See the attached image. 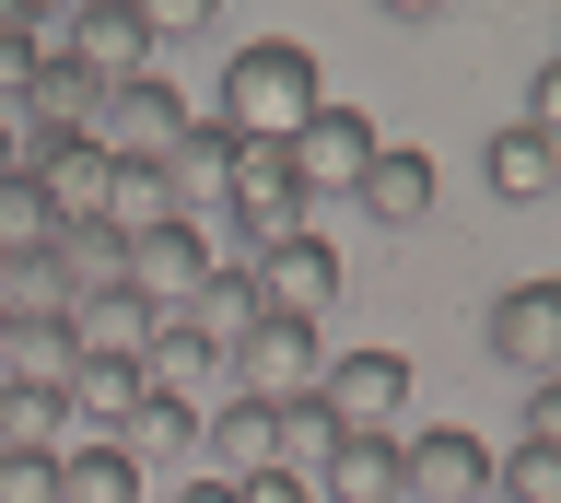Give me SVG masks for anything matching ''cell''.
Wrapping results in <instances>:
<instances>
[{
	"instance_id": "cell-10",
	"label": "cell",
	"mask_w": 561,
	"mask_h": 503,
	"mask_svg": "<svg viewBox=\"0 0 561 503\" xmlns=\"http://www.w3.org/2000/svg\"><path fill=\"white\" fill-rule=\"evenodd\" d=\"M210 270H222V247H210L199 222H164V235H140V247H129V270H117V282H129L152 317H175V305H187Z\"/></svg>"
},
{
	"instance_id": "cell-3",
	"label": "cell",
	"mask_w": 561,
	"mask_h": 503,
	"mask_svg": "<svg viewBox=\"0 0 561 503\" xmlns=\"http://www.w3.org/2000/svg\"><path fill=\"white\" fill-rule=\"evenodd\" d=\"M375 117L363 106H340V94H328V106L305 117V129H293V141H280V164H293V187H305V212L316 199H351V176H363V164H375Z\"/></svg>"
},
{
	"instance_id": "cell-9",
	"label": "cell",
	"mask_w": 561,
	"mask_h": 503,
	"mask_svg": "<svg viewBox=\"0 0 561 503\" xmlns=\"http://www.w3.org/2000/svg\"><path fill=\"white\" fill-rule=\"evenodd\" d=\"M340 247H328V235H280L270 258H257V305H270V317H293V328H328L340 317Z\"/></svg>"
},
{
	"instance_id": "cell-14",
	"label": "cell",
	"mask_w": 561,
	"mask_h": 503,
	"mask_svg": "<svg viewBox=\"0 0 561 503\" xmlns=\"http://www.w3.org/2000/svg\"><path fill=\"white\" fill-rule=\"evenodd\" d=\"M305 492L316 503H398V433H340Z\"/></svg>"
},
{
	"instance_id": "cell-31",
	"label": "cell",
	"mask_w": 561,
	"mask_h": 503,
	"mask_svg": "<svg viewBox=\"0 0 561 503\" xmlns=\"http://www.w3.org/2000/svg\"><path fill=\"white\" fill-rule=\"evenodd\" d=\"M0 176H12V117H0Z\"/></svg>"
},
{
	"instance_id": "cell-29",
	"label": "cell",
	"mask_w": 561,
	"mask_h": 503,
	"mask_svg": "<svg viewBox=\"0 0 561 503\" xmlns=\"http://www.w3.org/2000/svg\"><path fill=\"white\" fill-rule=\"evenodd\" d=\"M515 433H538V445H561V387H526V410H515Z\"/></svg>"
},
{
	"instance_id": "cell-17",
	"label": "cell",
	"mask_w": 561,
	"mask_h": 503,
	"mask_svg": "<svg viewBox=\"0 0 561 503\" xmlns=\"http://www.w3.org/2000/svg\"><path fill=\"white\" fill-rule=\"evenodd\" d=\"M94 94H105V82L82 71V59H35V82H24V106H12V117H24V129H70V141H82V129H94Z\"/></svg>"
},
{
	"instance_id": "cell-25",
	"label": "cell",
	"mask_w": 561,
	"mask_h": 503,
	"mask_svg": "<svg viewBox=\"0 0 561 503\" xmlns=\"http://www.w3.org/2000/svg\"><path fill=\"white\" fill-rule=\"evenodd\" d=\"M24 82H35V47H24V12L0 0V117L24 106Z\"/></svg>"
},
{
	"instance_id": "cell-26",
	"label": "cell",
	"mask_w": 561,
	"mask_h": 503,
	"mask_svg": "<svg viewBox=\"0 0 561 503\" xmlns=\"http://www.w3.org/2000/svg\"><path fill=\"white\" fill-rule=\"evenodd\" d=\"M515 129H550V141H561V59H550V47H538V71H526V117H515Z\"/></svg>"
},
{
	"instance_id": "cell-30",
	"label": "cell",
	"mask_w": 561,
	"mask_h": 503,
	"mask_svg": "<svg viewBox=\"0 0 561 503\" xmlns=\"http://www.w3.org/2000/svg\"><path fill=\"white\" fill-rule=\"evenodd\" d=\"M175 503H234V480H210V468H199V480H175Z\"/></svg>"
},
{
	"instance_id": "cell-21",
	"label": "cell",
	"mask_w": 561,
	"mask_h": 503,
	"mask_svg": "<svg viewBox=\"0 0 561 503\" xmlns=\"http://www.w3.org/2000/svg\"><path fill=\"white\" fill-rule=\"evenodd\" d=\"M491 503H561V445L515 433V445L491 457Z\"/></svg>"
},
{
	"instance_id": "cell-1",
	"label": "cell",
	"mask_w": 561,
	"mask_h": 503,
	"mask_svg": "<svg viewBox=\"0 0 561 503\" xmlns=\"http://www.w3.org/2000/svg\"><path fill=\"white\" fill-rule=\"evenodd\" d=\"M316 106H328V82H316V47L305 36L222 47V94H210V117H222L234 141H293Z\"/></svg>"
},
{
	"instance_id": "cell-23",
	"label": "cell",
	"mask_w": 561,
	"mask_h": 503,
	"mask_svg": "<svg viewBox=\"0 0 561 503\" xmlns=\"http://www.w3.org/2000/svg\"><path fill=\"white\" fill-rule=\"evenodd\" d=\"M47 235H59V212H47V187L12 164V176H0V258H35Z\"/></svg>"
},
{
	"instance_id": "cell-20",
	"label": "cell",
	"mask_w": 561,
	"mask_h": 503,
	"mask_svg": "<svg viewBox=\"0 0 561 503\" xmlns=\"http://www.w3.org/2000/svg\"><path fill=\"white\" fill-rule=\"evenodd\" d=\"M47 270H59V282H70V305H82V293H117L129 247H117L105 222H59V235H47Z\"/></svg>"
},
{
	"instance_id": "cell-12",
	"label": "cell",
	"mask_w": 561,
	"mask_h": 503,
	"mask_svg": "<svg viewBox=\"0 0 561 503\" xmlns=\"http://www.w3.org/2000/svg\"><path fill=\"white\" fill-rule=\"evenodd\" d=\"M257 317H270V305H257V270H234V258H222V270H210V282L187 293V305H175V328H187V340H199L210 363L234 352V340H245Z\"/></svg>"
},
{
	"instance_id": "cell-2",
	"label": "cell",
	"mask_w": 561,
	"mask_h": 503,
	"mask_svg": "<svg viewBox=\"0 0 561 503\" xmlns=\"http://www.w3.org/2000/svg\"><path fill=\"white\" fill-rule=\"evenodd\" d=\"M175 129H187V94H175L164 71H129V82L94 94V129H82V141H94L105 164H164Z\"/></svg>"
},
{
	"instance_id": "cell-5",
	"label": "cell",
	"mask_w": 561,
	"mask_h": 503,
	"mask_svg": "<svg viewBox=\"0 0 561 503\" xmlns=\"http://www.w3.org/2000/svg\"><path fill=\"white\" fill-rule=\"evenodd\" d=\"M316 410H328L340 433H398L410 422V352H328Z\"/></svg>"
},
{
	"instance_id": "cell-24",
	"label": "cell",
	"mask_w": 561,
	"mask_h": 503,
	"mask_svg": "<svg viewBox=\"0 0 561 503\" xmlns=\"http://www.w3.org/2000/svg\"><path fill=\"white\" fill-rule=\"evenodd\" d=\"M140 375H152V387H175V398H187V387H210V375H222V363H210L199 352V340H187V328H152V340H140Z\"/></svg>"
},
{
	"instance_id": "cell-27",
	"label": "cell",
	"mask_w": 561,
	"mask_h": 503,
	"mask_svg": "<svg viewBox=\"0 0 561 503\" xmlns=\"http://www.w3.org/2000/svg\"><path fill=\"white\" fill-rule=\"evenodd\" d=\"M0 503H59V457H0Z\"/></svg>"
},
{
	"instance_id": "cell-18",
	"label": "cell",
	"mask_w": 561,
	"mask_h": 503,
	"mask_svg": "<svg viewBox=\"0 0 561 503\" xmlns=\"http://www.w3.org/2000/svg\"><path fill=\"white\" fill-rule=\"evenodd\" d=\"M152 328H164V317L117 282V293H82V305H70V352H129V363H140V340H152Z\"/></svg>"
},
{
	"instance_id": "cell-28",
	"label": "cell",
	"mask_w": 561,
	"mask_h": 503,
	"mask_svg": "<svg viewBox=\"0 0 561 503\" xmlns=\"http://www.w3.org/2000/svg\"><path fill=\"white\" fill-rule=\"evenodd\" d=\"M234 503H316L293 468H257V480H234Z\"/></svg>"
},
{
	"instance_id": "cell-7",
	"label": "cell",
	"mask_w": 561,
	"mask_h": 503,
	"mask_svg": "<svg viewBox=\"0 0 561 503\" xmlns=\"http://www.w3.org/2000/svg\"><path fill=\"white\" fill-rule=\"evenodd\" d=\"M433 199H445V176H433V152H410V141H375V164L351 176V222H363V235H421Z\"/></svg>"
},
{
	"instance_id": "cell-4",
	"label": "cell",
	"mask_w": 561,
	"mask_h": 503,
	"mask_svg": "<svg viewBox=\"0 0 561 503\" xmlns=\"http://www.w3.org/2000/svg\"><path fill=\"white\" fill-rule=\"evenodd\" d=\"M480 340H491V363H503L515 387H561V282H515V293H491Z\"/></svg>"
},
{
	"instance_id": "cell-11",
	"label": "cell",
	"mask_w": 561,
	"mask_h": 503,
	"mask_svg": "<svg viewBox=\"0 0 561 503\" xmlns=\"http://www.w3.org/2000/svg\"><path fill=\"white\" fill-rule=\"evenodd\" d=\"M70 59L94 82H129V71H164V47H152V24H140L129 0H82V24H70Z\"/></svg>"
},
{
	"instance_id": "cell-13",
	"label": "cell",
	"mask_w": 561,
	"mask_h": 503,
	"mask_svg": "<svg viewBox=\"0 0 561 503\" xmlns=\"http://www.w3.org/2000/svg\"><path fill=\"white\" fill-rule=\"evenodd\" d=\"M222 176H234V129L210 106H187V129L164 141V187H175V212L199 222V199H222Z\"/></svg>"
},
{
	"instance_id": "cell-8",
	"label": "cell",
	"mask_w": 561,
	"mask_h": 503,
	"mask_svg": "<svg viewBox=\"0 0 561 503\" xmlns=\"http://www.w3.org/2000/svg\"><path fill=\"white\" fill-rule=\"evenodd\" d=\"M398 503H491V445L480 433H398Z\"/></svg>"
},
{
	"instance_id": "cell-16",
	"label": "cell",
	"mask_w": 561,
	"mask_h": 503,
	"mask_svg": "<svg viewBox=\"0 0 561 503\" xmlns=\"http://www.w3.org/2000/svg\"><path fill=\"white\" fill-rule=\"evenodd\" d=\"M70 398L59 387H0V457H70Z\"/></svg>"
},
{
	"instance_id": "cell-6",
	"label": "cell",
	"mask_w": 561,
	"mask_h": 503,
	"mask_svg": "<svg viewBox=\"0 0 561 503\" xmlns=\"http://www.w3.org/2000/svg\"><path fill=\"white\" fill-rule=\"evenodd\" d=\"M222 375H234V398H316V375H328V328L257 317L234 352H222Z\"/></svg>"
},
{
	"instance_id": "cell-19",
	"label": "cell",
	"mask_w": 561,
	"mask_h": 503,
	"mask_svg": "<svg viewBox=\"0 0 561 503\" xmlns=\"http://www.w3.org/2000/svg\"><path fill=\"white\" fill-rule=\"evenodd\" d=\"M140 492H152V468L129 445H70L59 457V503H140Z\"/></svg>"
},
{
	"instance_id": "cell-22",
	"label": "cell",
	"mask_w": 561,
	"mask_h": 503,
	"mask_svg": "<svg viewBox=\"0 0 561 503\" xmlns=\"http://www.w3.org/2000/svg\"><path fill=\"white\" fill-rule=\"evenodd\" d=\"M129 457H199V398L152 387V398H140V422H129Z\"/></svg>"
},
{
	"instance_id": "cell-15",
	"label": "cell",
	"mask_w": 561,
	"mask_h": 503,
	"mask_svg": "<svg viewBox=\"0 0 561 503\" xmlns=\"http://www.w3.org/2000/svg\"><path fill=\"white\" fill-rule=\"evenodd\" d=\"M480 176H491L503 212H526V199H550V187H561V141H550V129H503V141L480 152Z\"/></svg>"
}]
</instances>
